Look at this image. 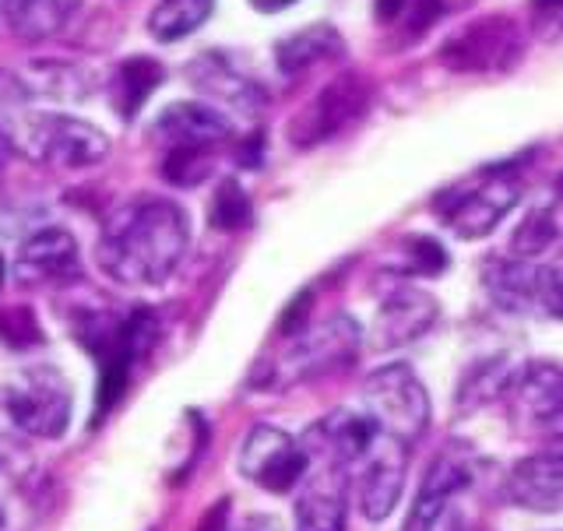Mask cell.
<instances>
[{
  "mask_svg": "<svg viewBox=\"0 0 563 531\" xmlns=\"http://www.w3.org/2000/svg\"><path fill=\"white\" fill-rule=\"evenodd\" d=\"M163 78H166L163 64L152 60V57L123 60L117 67V75H113V85H110V102H113L117 117H123L131 123L141 113V106L152 99L155 88L163 85Z\"/></svg>",
  "mask_w": 563,
  "mask_h": 531,
  "instance_id": "cell-24",
  "label": "cell"
},
{
  "mask_svg": "<svg viewBox=\"0 0 563 531\" xmlns=\"http://www.w3.org/2000/svg\"><path fill=\"white\" fill-rule=\"evenodd\" d=\"M437 299L422 289H395L391 296H384V303L377 310L374 321V345L377 349H398L416 342L419 334H427L437 321Z\"/></svg>",
  "mask_w": 563,
  "mask_h": 531,
  "instance_id": "cell-19",
  "label": "cell"
},
{
  "mask_svg": "<svg viewBox=\"0 0 563 531\" xmlns=\"http://www.w3.org/2000/svg\"><path fill=\"white\" fill-rule=\"evenodd\" d=\"M339 465H324L296 500V531H345V479Z\"/></svg>",
  "mask_w": 563,
  "mask_h": 531,
  "instance_id": "cell-21",
  "label": "cell"
},
{
  "mask_svg": "<svg viewBox=\"0 0 563 531\" xmlns=\"http://www.w3.org/2000/svg\"><path fill=\"white\" fill-rule=\"evenodd\" d=\"M251 4H254V11H261V14H278V11L292 8L296 0H251Z\"/></svg>",
  "mask_w": 563,
  "mask_h": 531,
  "instance_id": "cell-32",
  "label": "cell"
},
{
  "mask_svg": "<svg viewBox=\"0 0 563 531\" xmlns=\"http://www.w3.org/2000/svg\"><path fill=\"white\" fill-rule=\"evenodd\" d=\"M409 272H419V275H437L448 268V254L444 246L430 236H412L409 240Z\"/></svg>",
  "mask_w": 563,
  "mask_h": 531,
  "instance_id": "cell-30",
  "label": "cell"
},
{
  "mask_svg": "<svg viewBox=\"0 0 563 531\" xmlns=\"http://www.w3.org/2000/svg\"><path fill=\"white\" fill-rule=\"evenodd\" d=\"M81 254L78 243L67 229H40L32 233L14 257V278L22 286H67V281H81Z\"/></svg>",
  "mask_w": 563,
  "mask_h": 531,
  "instance_id": "cell-13",
  "label": "cell"
},
{
  "mask_svg": "<svg viewBox=\"0 0 563 531\" xmlns=\"http://www.w3.org/2000/svg\"><path fill=\"white\" fill-rule=\"evenodd\" d=\"M366 416L377 422L384 436L412 447L430 430V395L409 363H387L363 384Z\"/></svg>",
  "mask_w": 563,
  "mask_h": 531,
  "instance_id": "cell-8",
  "label": "cell"
},
{
  "mask_svg": "<svg viewBox=\"0 0 563 531\" xmlns=\"http://www.w3.org/2000/svg\"><path fill=\"white\" fill-rule=\"evenodd\" d=\"M483 286L493 303L507 313H542L563 321V254L553 261L518 254L486 261Z\"/></svg>",
  "mask_w": 563,
  "mask_h": 531,
  "instance_id": "cell-7",
  "label": "cell"
},
{
  "mask_svg": "<svg viewBox=\"0 0 563 531\" xmlns=\"http://www.w3.org/2000/svg\"><path fill=\"white\" fill-rule=\"evenodd\" d=\"M292 339H299V342L286 356V374H289V380H307L317 374H328V369L342 366L356 356L360 328H356V321H349V317H331V321H324L321 328L299 331Z\"/></svg>",
  "mask_w": 563,
  "mask_h": 531,
  "instance_id": "cell-15",
  "label": "cell"
},
{
  "mask_svg": "<svg viewBox=\"0 0 563 531\" xmlns=\"http://www.w3.org/2000/svg\"><path fill=\"white\" fill-rule=\"evenodd\" d=\"M208 219H211V225H216V229H222V233H233V229H246V225L254 222L251 198H246L243 187L236 180H222L219 184Z\"/></svg>",
  "mask_w": 563,
  "mask_h": 531,
  "instance_id": "cell-27",
  "label": "cell"
},
{
  "mask_svg": "<svg viewBox=\"0 0 563 531\" xmlns=\"http://www.w3.org/2000/svg\"><path fill=\"white\" fill-rule=\"evenodd\" d=\"M515 374H518V366L507 356H493V359L475 363L465 374L462 387H457V409L475 412L489 401L507 398V387H510V380H515Z\"/></svg>",
  "mask_w": 563,
  "mask_h": 531,
  "instance_id": "cell-25",
  "label": "cell"
},
{
  "mask_svg": "<svg viewBox=\"0 0 563 531\" xmlns=\"http://www.w3.org/2000/svg\"><path fill=\"white\" fill-rule=\"evenodd\" d=\"M11 152H14L11 128H4V123H0V169H4V163H8V158H11Z\"/></svg>",
  "mask_w": 563,
  "mask_h": 531,
  "instance_id": "cell-33",
  "label": "cell"
},
{
  "mask_svg": "<svg viewBox=\"0 0 563 531\" xmlns=\"http://www.w3.org/2000/svg\"><path fill=\"white\" fill-rule=\"evenodd\" d=\"M0 524H4V515H0Z\"/></svg>",
  "mask_w": 563,
  "mask_h": 531,
  "instance_id": "cell-35",
  "label": "cell"
},
{
  "mask_svg": "<svg viewBox=\"0 0 563 531\" xmlns=\"http://www.w3.org/2000/svg\"><path fill=\"white\" fill-rule=\"evenodd\" d=\"M187 78L194 88L222 99L225 106H233L240 113H257L264 106V88L246 78L233 60L222 57V53H201V57L187 67Z\"/></svg>",
  "mask_w": 563,
  "mask_h": 531,
  "instance_id": "cell-20",
  "label": "cell"
},
{
  "mask_svg": "<svg viewBox=\"0 0 563 531\" xmlns=\"http://www.w3.org/2000/svg\"><path fill=\"white\" fill-rule=\"evenodd\" d=\"M11 141L29 163L49 169H88L110 155V137L67 113H32L11 128Z\"/></svg>",
  "mask_w": 563,
  "mask_h": 531,
  "instance_id": "cell-5",
  "label": "cell"
},
{
  "mask_svg": "<svg viewBox=\"0 0 563 531\" xmlns=\"http://www.w3.org/2000/svg\"><path fill=\"white\" fill-rule=\"evenodd\" d=\"M553 243H556V222L553 215H545V211H532V215L521 222L515 240H510L518 257H542Z\"/></svg>",
  "mask_w": 563,
  "mask_h": 531,
  "instance_id": "cell-28",
  "label": "cell"
},
{
  "mask_svg": "<svg viewBox=\"0 0 563 531\" xmlns=\"http://www.w3.org/2000/svg\"><path fill=\"white\" fill-rule=\"evenodd\" d=\"M339 57H345V40L339 35V29H331V25H307L286 35V40L275 46V64L286 78H296L317 64L339 60Z\"/></svg>",
  "mask_w": 563,
  "mask_h": 531,
  "instance_id": "cell-22",
  "label": "cell"
},
{
  "mask_svg": "<svg viewBox=\"0 0 563 531\" xmlns=\"http://www.w3.org/2000/svg\"><path fill=\"white\" fill-rule=\"evenodd\" d=\"M190 246L187 211L169 198H134L102 225L96 261L120 286H163Z\"/></svg>",
  "mask_w": 563,
  "mask_h": 531,
  "instance_id": "cell-1",
  "label": "cell"
},
{
  "mask_svg": "<svg viewBox=\"0 0 563 531\" xmlns=\"http://www.w3.org/2000/svg\"><path fill=\"white\" fill-rule=\"evenodd\" d=\"M518 198H521L518 173H510L504 166H489L451 184L448 190H440L433 211L454 236L483 240L507 219V211L518 204Z\"/></svg>",
  "mask_w": 563,
  "mask_h": 531,
  "instance_id": "cell-4",
  "label": "cell"
},
{
  "mask_svg": "<svg viewBox=\"0 0 563 531\" xmlns=\"http://www.w3.org/2000/svg\"><path fill=\"white\" fill-rule=\"evenodd\" d=\"M152 134L163 148V180L198 187L211 173V155L233 137V123L205 102H173L158 113Z\"/></svg>",
  "mask_w": 563,
  "mask_h": 531,
  "instance_id": "cell-3",
  "label": "cell"
},
{
  "mask_svg": "<svg viewBox=\"0 0 563 531\" xmlns=\"http://www.w3.org/2000/svg\"><path fill=\"white\" fill-rule=\"evenodd\" d=\"M510 419L518 430L563 440V366L560 363H525L507 387Z\"/></svg>",
  "mask_w": 563,
  "mask_h": 531,
  "instance_id": "cell-10",
  "label": "cell"
},
{
  "mask_svg": "<svg viewBox=\"0 0 563 531\" xmlns=\"http://www.w3.org/2000/svg\"><path fill=\"white\" fill-rule=\"evenodd\" d=\"M405 465H409L405 444L380 433L377 444L366 451L360 472V510L366 521H384L398 507L405 489Z\"/></svg>",
  "mask_w": 563,
  "mask_h": 531,
  "instance_id": "cell-16",
  "label": "cell"
},
{
  "mask_svg": "<svg viewBox=\"0 0 563 531\" xmlns=\"http://www.w3.org/2000/svg\"><path fill=\"white\" fill-rule=\"evenodd\" d=\"M472 486V468L465 457L444 454L430 465L427 479L419 483V493L409 507V518H405V531H437L440 521L448 518V510L454 500Z\"/></svg>",
  "mask_w": 563,
  "mask_h": 531,
  "instance_id": "cell-17",
  "label": "cell"
},
{
  "mask_svg": "<svg viewBox=\"0 0 563 531\" xmlns=\"http://www.w3.org/2000/svg\"><path fill=\"white\" fill-rule=\"evenodd\" d=\"M366 102H369V88L363 78L356 75L334 78L324 92H317V99L289 123L292 145L296 148L324 145V141L342 134L349 123H356L366 113Z\"/></svg>",
  "mask_w": 563,
  "mask_h": 531,
  "instance_id": "cell-12",
  "label": "cell"
},
{
  "mask_svg": "<svg viewBox=\"0 0 563 531\" xmlns=\"http://www.w3.org/2000/svg\"><path fill=\"white\" fill-rule=\"evenodd\" d=\"M78 14V0H4V22L22 43H43L60 35Z\"/></svg>",
  "mask_w": 563,
  "mask_h": 531,
  "instance_id": "cell-23",
  "label": "cell"
},
{
  "mask_svg": "<svg viewBox=\"0 0 563 531\" xmlns=\"http://www.w3.org/2000/svg\"><path fill=\"white\" fill-rule=\"evenodd\" d=\"M532 11L542 29H560L563 25V0H532Z\"/></svg>",
  "mask_w": 563,
  "mask_h": 531,
  "instance_id": "cell-31",
  "label": "cell"
},
{
  "mask_svg": "<svg viewBox=\"0 0 563 531\" xmlns=\"http://www.w3.org/2000/svg\"><path fill=\"white\" fill-rule=\"evenodd\" d=\"M521 57V29L504 14H489L454 32L440 49V60L454 70H504Z\"/></svg>",
  "mask_w": 563,
  "mask_h": 531,
  "instance_id": "cell-11",
  "label": "cell"
},
{
  "mask_svg": "<svg viewBox=\"0 0 563 531\" xmlns=\"http://www.w3.org/2000/svg\"><path fill=\"white\" fill-rule=\"evenodd\" d=\"M440 11H444V8H440V0H377L380 22H398V18H401L405 25L416 29V35L427 29Z\"/></svg>",
  "mask_w": 563,
  "mask_h": 531,
  "instance_id": "cell-29",
  "label": "cell"
},
{
  "mask_svg": "<svg viewBox=\"0 0 563 531\" xmlns=\"http://www.w3.org/2000/svg\"><path fill=\"white\" fill-rule=\"evenodd\" d=\"M507 500L532 515L563 510V454L542 451L515 462L507 475Z\"/></svg>",
  "mask_w": 563,
  "mask_h": 531,
  "instance_id": "cell-18",
  "label": "cell"
},
{
  "mask_svg": "<svg viewBox=\"0 0 563 531\" xmlns=\"http://www.w3.org/2000/svg\"><path fill=\"white\" fill-rule=\"evenodd\" d=\"M211 11L216 0H158L148 14V32L158 43H180L208 22Z\"/></svg>",
  "mask_w": 563,
  "mask_h": 531,
  "instance_id": "cell-26",
  "label": "cell"
},
{
  "mask_svg": "<svg viewBox=\"0 0 563 531\" xmlns=\"http://www.w3.org/2000/svg\"><path fill=\"white\" fill-rule=\"evenodd\" d=\"M240 475L268 493H289L307 479L310 454L286 430L257 422L240 447Z\"/></svg>",
  "mask_w": 563,
  "mask_h": 531,
  "instance_id": "cell-9",
  "label": "cell"
},
{
  "mask_svg": "<svg viewBox=\"0 0 563 531\" xmlns=\"http://www.w3.org/2000/svg\"><path fill=\"white\" fill-rule=\"evenodd\" d=\"M70 384L49 363L25 366L0 384V409L14 430L40 440H57L70 427Z\"/></svg>",
  "mask_w": 563,
  "mask_h": 531,
  "instance_id": "cell-6",
  "label": "cell"
},
{
  "mask_svg": "<svg viewBox=\"0 0 563 531\" xmlns=\"http://www.w3.org/2000/svg\"><path fill=\"white\" fill-rule=\"evenodd\" d=\"M0 281H4V261H0Z\"/></svg>",
  "mask_w": 563,
  "mask_h": 531,
  "instance_id": "cell-34",
  "label": "cell"
},
{
  "mask_svg": "<svg viewBox=\"0 0 563 531\" xmlns=\"http://www.w3.org/2000/svg\"><path fill=\"white\" fill-rule=\"evenodd\" d=\"M78 339L99 359V398H96V422H99L123 398V391H128L134 363L152 352L158 339V317L148 307H134L123 317L113 313L85 317V324H78Z\"/></svg>",
  "mask_w": 563,
  "mask_h": 531,
  "instance_id": "cell-2",
  "label": "cell"
},
{
  "mask_svg": "<svg viewBox=\"0 0 563 531\" xmlns=\"http://www.w3.org/2000/svg\"><path fill=\"white\" fill-rule=\"evenodd\" d=\"M377 422L352 412V409H334L331 416H324L321 422H313L303 436V447L310 457H317L321 465H339L349 468L366 457V451L377 444Z\"/></svg>",
  "mask_w": 563,
  "mask_h": 531,
  "instance_id": "cell-14",
  "label": "cell"
}]
</instances>
